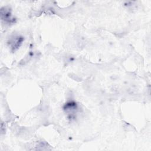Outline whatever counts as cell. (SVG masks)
<instances>
[{"label": "cell", "instance_id": "1", "mask_svg": "<svg viewBox=\"0 0 151 151\" xmlns=\"http://www.w3.org/2000/svg\"><path fill=\"white\" fill-rule=\"evenodd\" d=\"M1 19L2 20H4L6 22H9L12 20L11 18V12L8 9L5 8L4 9H1Z\"/></svg>", "mask_w": 151, "mask_h": 151}, {"label": "cell", "instance_id": "2", "mask_svg": "<svg viewBox=\"0 0 151 151\" xmlns=\"http://www.w3.org/2000/svg\"><path fill=\"white\" fill-rule=\"evenodd\" d=\"M23 39L22 38H20L19 37H14V39L12 40V41H11V47L12 48L15 50L17 48H18V47H19L20 44L22 43Z\"/></svg>", "mask_w": 151, "mask_h": 151}]
</instances>
